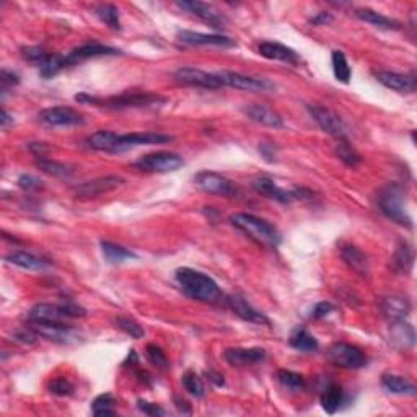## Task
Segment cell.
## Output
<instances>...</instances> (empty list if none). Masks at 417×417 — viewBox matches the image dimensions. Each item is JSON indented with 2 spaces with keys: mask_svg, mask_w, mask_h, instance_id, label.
<instances>
[{
  "mask_svg": "<svg viewBox=\"0 0 417 417\" xmlns=\"http://www.w3.org/2000/svg\"><path fill=\"white\" fill-rule=\"evenodd\" d=\"M175 279L181 290L193 300L204 303H217L222 300L219 284L201 271L191 269V267H180L176 269Z\"/></svg>",
  "mask_w": 417,
  "mask_h": 417,
  "instance_id": "obj_1",
  "label": "cell"
},
{
  "mask_svg": "<svg viewBox=\"0 0 417 417\" xmlns=\"http://www.w3.org/2000/svg\"><path fill=\"white\" fill-rule=\"evenodd\" d=\"M230 222L233 226H237L240 232H243L260 246L278 248L282 242L279 230L261 217L253 214H235L230 217Z\"/></svg>",
  "mask_w": 417,
  "mask_h": 417,
  "instance_id": "obj_2",
  "label": "cell"
},
{
  "mask_svg": "<svg viewBox=\"0 0 417 417\" xmlns=\"http://www.w3.org/2000/svg\"><path fill=\"white\" fill-rule=\"evenodd\" d=\"M77 101L95 104V106H103L108 110H129V108H147L152 104L165 103V98L160 95L151 92H126L116 97L101 99L97 97H90V95H77Z\"/></svg>",
  "mask_w": 417,
  "mask_h": 417,
  "instance_id": "obj_3",
  "label": "cell"
},
{
  "mask_svg": "<svg viewBox=\"0 0 417 417\" xmlns=\"http://www.w3.org/2000/svg\"><path fill=\"white\" fill-rule=\"evenodd\" d=\"M378 206L387 219L406 229H412V219L406 208V193L401 184L389 183L385 186L378 196Z\"/></svg>",
  "mask_w": 417,
  "mask_h": 417,
  "instance_id": "obj_4",
  "label": "cell"
},
{
  "mask_svg": "<svg viewBox=\"0 0 417 417\" xmlns=\"http://www.w3.org/2000/svg\"><path fill=\"white\" fill-rule=\"evenodd\" d=\"M87 311L77 303L66 300L59 305L38 303L28 313V321H49V323H66L67 320L85 318Z\"/></svg>",
  "mask_w": 417,
  "mask_h": 417,
  "instance_id": "obj_5",
  "label": "cell"
},
{
  "mask_svg": "<svg viewBox=\"0 0 417 417\" xmlns=\"http://www.w3.org/2000/svg\"><path fill=\"white\" fill-rule=\"evenodd\" d=\"M215 75L222 84V87H230L251 93H269L275 90V84L267 79H261V77L244 75L233 70H220L215 72Z\"/></svg>",
  "mask_w": 417,
  "mask_h": 417,
  "instance_id": "obj_6",
  "label": "cell"
},
{
  "mask_svg": "<svg viewBox=\"0 0 417 417\" xmlns=\"http://www.w3.org/2000/svg\"><path fill=\"white\" fill-rule=\"evenodd\" d=\"M308 111L316 124L324 130L326 134H329L331 137L338 140H347L349 139V128L344 122L341 116L336 111L329 110V108L321 106V104H308Z\"/></svg>",
  "mask_w": 417,
  "mask_h": 417,
  "instance_id": "obj_7",
  "label": "cell"
},
{
  "mask_svg": "<svg viewBox=\"0 0 417 417\" xmlns=\"http://www.w3.org/2000/svg\"><path fill=\"white\" fill-rule=\"evenodd\" d=\"M328 359L339 369L359 370L367 365L365 352L347 342H334L328 349Z\"/></svg>",
  "mask_w": 417,
  "mask_h": 417,
  "instance_id": "obj_8",
  "label": "cell"
},
{
  "mask_svg": "<svg viewBox=\"0 0 417 417\" xmlns=\"http://www.w3.org/2000/svg\"><path fill=\"white\" fill-rule=\"evenodd\" d=\"M253 188L258 193H261L262 196L274 199L280 204H290L293 201H303V199H311L313 193L308 191L305 188H293V189H284L274 183L271 178H258L253 181Z\"/></svg>",
  "mask_w": 417,
  "mask_h": 417,
  "instance_id": "obj_9",
  "label": "cell"
},
{
  "mask_svg": "<svg viewBox=\"0 0 417 417\" xmlns=\"http://www.w3.org/2000/svg\"><path fill=\"white\" fill-rule=\"evenodd\" d=\"M183 165V157L173 152L148 153L134 163L135 168L147 171V173H170V171L180 170Z\"/></svg>",
  "mask_w": 417,
  "mask_h": 417,
  "instance_id": "obj_10",
  "label": "cell"
},
{
  "mask_svg": "<svg viewBox=\"0 0 417 417\" xmlns=\"http://www.w3.org/2000/svg\"><path fill=\"white\" fill-rule=\"evenodd\" d=\"M39 338L57 344H72L79 341L80 333L74 326L66 323H49V321H28Z\"/></svg>",
  "mask_w": 417,
  "mask_h": 417,
  "instance_id": "obj_11",
  "label": "cell"
},
{
  "mask_svg": "<svg viewBox=\"0 0 417 417\" xmlns=\"http://www.w3.org/2000/svg\"><path fill=\"white\" fill-rule=\"evenodd\" d=\"M176 6H178L181 10L189 13V15L199 18L204 23L211 25L212 28L224 30L226 23H229L224 13H222L219 8L211 6V3L197 2V0H183V2H178Z\"/></svg>",
  "mask_w": 417,
  "mask_h": 417,
  "instance_id": "obj_12",
  "label": "cell"
},
{
  "mask_svg": "<svg viewBox=\"0 0 417 417\" xmlns=\"http://www.w3.org/2000/svg\"><path fill=\"white\" fill-rule=\"evenodd\" d=\"M194 183H196L197 188H201L204 193L215 194V196L232 197L238 193L233 181L215 173V171H199V173L194 176Z\"/></svg>",
  "mask_w": 417,
  "mask_h": 417,
  "instance_id": "obj_13",
  "label": "cell"
},
{
  "mask_svg": "<svg viewBox=\"0 0 417 417\" xmlns=\"http://www.w3.org/2000/svg\"><path fill=\"white\" fill-rule=\"evenodd\" d=\"M38 119L49 128H74V126H81L85 122L84 116L79 111L67 106H54L43 110L38 115Z\"/></svg>",
  "mask_w": 417,
  "mask_h": 417,
  "instance_id": "obj_14",
  "label": "cell"
},
{
  "mask_svg": "<svg viewBox=\"0 0 417 417\" xmlns=\"http://www.w3.org/2000/svg\"><path fill=\"white\" fill-rule=\"evenodd\" d=\"M173 135L158 134V133H134V134H119V139L113 148L111 153H122L133 151L135 147H144V145H162L170 144Z\"/></svg>",
  "mask_w": 417,
  "mask_h": 417,
  "instance_id": "obj_15",
  "label": "cell"
},
{
  "mask_svg": "<svg viewBox=\"0 0 417 417\" xmlns=\"http://www.w3.org/2000/svg\"><path fill=\"white\" fill-rule=\"evenodd\" d=\"M173 77L178 84L188 85V87L206 90L222 88V84L215 74H208V72L196 69V67H181V69L175 72Z\"/></svg>",
  "mask_w": 417,
  "mask_h": 417,
  "instance_id": "obj_16",
  "label": "cell"
},
{
  "mask_svg": "<svg viewBox=\"0 0 417 417\" xmlns=\"http://www.w3.org/2000/svg\"><path fill=\"white\" fill-rule=\"evenodd\" d=\"M124 184V180L121 176H101V178L87 181V183H81L80 186L75 188V194L79 199H93L103 194L115 191V189L121 188Z\"/></svg>",
  "mask_w": 417,
  "mask_h": 417,
  "instance_id": "obj_17",
  "label": "cell"
},
{
  "mask_svg": "<svg viewBox=\"0 0 417 417\" xmlns=\"http://www.w3.org/2000/svg\"><path fill=\"white\" fill-rule=\"evenodd\" d=\"M180 43L188 44V46H217V48H233L237 46L235 39L224 35H207L199 33V31L180 30L176 33Z\"/></svg>",
  "mask_w": 417,
  "mask_h": 417,
  "instance_id": "obj_18",
  "label": "cell"
},
{
  "mask_svg": "<svg viewBox=\"0 0 417 417\" xmlns=\"http://www.w3.org/2000/svg\"><path fill=\"white\" fill-rule=\"evenodd\" d=\"M121 51L116 48H110L104 46V44L99 43H87L81 44V46L72 49L69 54H66V61L67 66H77L80 62L88 61V59H95V57H108V56H119Z\"/></svg>",
  "mask_w": 417,
  "mask_h": 417,
  "instance_id": "obj_19",
  "label": "cell"
},
{
  "mask_svg": "<svg viewBox=\"0 0 417 417\" xmlns=\"http://www.w3.org/2000/svg\"><path fill=\"white\" fill-rule=\"evenodd\" d=\"M226 305H229L230 310H232L235 315L240 316V318L248 321V323L253 324H261V326H269L271 321L264 313H261L260 310H256L251 303H248V300L238 293H233V295L226 297Z\"/></svg>",
  "mask_w": 417,
  "mask_h": 417,
  "instance_id": "obj_20",
  "label": "cell"
},
{
  "mask_svg": "<svg viewBox=\"0 0 417 417\" xmlns=\"http://www.w3.org/2000/svg\"><path fill=\"white\" fill-rule=\"evenodd\" d=\"M224 357L230 365L246 367L264 362L267 353L261 347H230L224 352Z\"/></svg>",
  "mask_w": 417,
  "mask_h": 417,
  "instance_id": "obj_21",
  "label": "cell"
},
{
  "mask_svg": "<svg viewBox=\"0 0 417 417\" xmlns=\"http://www.w3.org/2000/svg\"><path fill=\"white\" fill-rule=\"evenodd\" d=\"M243 115L248 119L258 122V124L266 126V128L273 129H282L284 128V119L279 113H275L273 108L266 106V104H246L243 108Z\"/></svg>",
  "mask_w": 417,
  "mask_h": 417,
  "instance_id": "obj_22",
  "label": "cell"
},
{
  "mask_svg": "<svg viewBox=\"0 0 417 417\" xmlns=\"http://www.w3.org/2000/svg\"><path fill=\"white\" fill-rule=\"evenodd\" d=\"M258 51H260L262 57L269 59V61L285 62V64H290V66H298L302 61L297 51H293L292 48L285 46V44L275 43V41H264V43L260 44Z\"/></svg>",
  "mask_w": 417,
  "mask_h": 417,
  "instance_id": "obj_23",
  "label": "cell"
},
{
  "mask_svg": "<svg viewBox=\"0 0 417 417\" xmlns=\"http://www.w3.org/2000/svg\"><path fill=\"white\" fill-rule=\"evenodd\" d=\"M375 79H377L383 87H387L393 92L398 93H414L416 92V80L414 77L398 74V72L389 70H378L375 72Z\"/></svg>",
  "mask_w": 417,
  "mask_h": 417,
  "instance_id": "obj_24",
  "label": "cell"
},
{
  "mask_svg": "<svg viewBox=\"0 0 417 417\" xmlns=\"http://www.w3.org/2000/svg\"><path fill=\"white\" fill-rule=\"evenodd\" d=\"M341 258L353 273L359 274L360 278H369L370 264L369 258L365 256L364 251H360V249L353 246V244H346V246L341 248Z\"/></svg>",
  "mask_w": 417,
  "mask_h": 417,
  "instance_id": "obj_25",
  "label": "cell"
},
{
  "mask_svg": "<svg viewBox=\"0 0 417 417\" xmlns=\"http://www.w3.org/2000/svg\"><path fill=\"white\" fill-rule=\"evenodd\" d=\"M382 311L389 321H403L411 313V302L403 295H389L382 298Z\"/></svg>",
  "mask_w": 417,
  "mask_h": 417,
  "instance_id": "obj_26",
  "label": "cell"
},
{
  "mask_svg": "<svg viewBox=\"0 0 417 417\" xmlns=\"http://www.w3.org/2000/svg\"><path fill=\"white\" fill-rule=\"evenodd\" d=\"M391 342L400 351H409L416 344V331L409 323L403 321H393L391 324Z\"/></svg>",
  "mask_w": 417,
  "mask_h": 417,
  "instance_id": "obj_27",
  "label": "cell"
},
{
  "mask_svg": "<svg viewBox=\"0 0 417 417\" xmlns=\"http://www.w3.org/2000/svg\"><path fill=\"white\" fill-rule=\"evenodd\" d=\"M353 15L359 18V20L365 21V23H369L380 30H400L401 28L400 21L393 20V18H389L387 15H383V13H380L377 10H371V8H367V7L356 8Z\"/></svg>",
  "mask_w": 417,
  "mask_h": 417,
  "instance_id": "obj_28",
  "label": "cell"
},
{
  "mask_svg": "<svg viewBox=\"0 0 417 417\" xmlns=\"http://www.w3.org/2000/svg\"><path fill=\"white\" fill-rule=\"evenodd\" d=\"M414 266V248L411 243L401 242L391 258V267L398 274H409Z\"/></svg>",
  "mask_w": 417,
  "mask_h": 417,
  "instance_id": "obj_29",
  "label": "cell"
},
{
  "mask_svg": "<svg viewBox=\"0 0 417 417\" xmlns=\"http://www.w3.org/2000/svg\"><path fill=\"white\" fill-rule=\"evenodd\" d=\"M382 387L387 389L388 393L398 394V396H416L417 388L416 385L409 382V380L401 377V375L387 374L382 377Z\"/></svg>",
  "mask_w": 417,
  "mask_h": 417,
  "instance_id": "obj_30",
  "label": "cell"
},
{
  "mask_svg": "<svg viewBox=\"0 0 417 417\" xmlns=\"http://www.w3.org/2000/svg\"><path fill=\"white\" fill-rule=\"evenodd\" d=\"M6 261L26 271H44L48 267V261H44L43 258L33 255V253H26V251L12 253V255H8L6 258Z\"/></svg>",
  "mask_w": 417,
  "mask_h": 417,
  "instance_id": "obj_31",
  "label": "cell"
},
{
  "mask_svg": "<svg viewBox=\"0 0 417 417\" xmlns=\"http://www.w3.org/2000/svg\"><path fill=\"white\" fill-rule=\"evenodd\" d=\"M101 253L110 264H121V262L128 261V260H135L137 255L130 249L119 246V244H115L111 242H101Z\"/></svg>",
  "mask_w": 417,
  "mask_h": 417,
  "instance_id": "obj_32",
  "label": "cell"
},
{
  "mask_svg": "<svg viewBox=\"0 0 417 417\" xmlns=\"http://www.w3.org/2000/svg\"><path fill=\"white\" fill-rule=\"evenodd\" d=\"M344 403L342 388L338 383H331L328 388L321 394V407L328 412V414H336L339 407Z\"/></svg>",
  "mask_w": 417,
  "mask_h": 417,
  "instance_id": "obj_33",
  "label": "cell"
},
{
  "mask_svg": "<svg viewBox=\"0 0 417 417\" xmlns=\"http://www.w3.org/2000/svg\"><path fill=\"white\" fill-rule=\"evenodd\" d=\"M289 342H290V346L300 352H315V351H318V347H320L316 338L313 336V334L308 333L305 328H297L295 331H293V333L290 334Z\"/></svg>",
  "mask_w": 417,
  "mask_h": 417,
  "instance_id": "obj_34",
  "label": "cell"
},
{
  "mask_svg": "<svg viewBox=\"0 0 417 417\" xmlns=\"http://www.w3.org/2000/svg\"><path fill=\"white\" fill-rule=\"evenodd\" d=\"M117 139H119V134L113 133V130H98V133L90 135L88 145L90 148H93V151L111 153L117 142Z\"/></svg>",
  "mask_w": 417,
  "mask_h": 417,
  "instance_id": "obj_35",
  "label": "cell"
},
{
  "mask_svg": "<svg viewBox=\"0 0 417 417\" xmlns=\"http://www.w3.org/2000/svg\"><path fill=\"white\" fill-rule=\"evenodd\" d=\"M36 166H38L41 171H44L46 175L54 176V178L66 180V178H70L72 173H74L69 165L51 160V158H46V157H39L38 160H36Z\"/></svg>",
  "mask_w": 417,
  "mask_h": 417,
  "instance_id": "obj_36",
  "label": "cell"
},
{
  "mask_svg": "<svg viewBox=\"0 0 417 417\" xmlns=\"http://www.w3.org/2000/svg\"><path fill=\"white\" fill-rule=\"evenodd\" d=\"M67 67L69 66H67L66 56H62V54H49L46 61L39 66V74L44 79H52V77L61 74L62 70H66Z\"/></svg>",
  "mask_w": 417,
  "mask_h": 417,
  "instance_id": "obj_37",
  "label": "cell"
},
{
  "mask_svg": "<svg viewBox=\"0 0 417 417\" xmlns=\"http://www.w3.org/2000/svg\"><path fill=\"white\" fill-rule=\"evenodd\" d=\"M331 64H333V72H334V77H336V80L342 81V84H349L352 70L347 62L346 54L342 51H333V54H331Z\"/></svg>",
  "mask_w": 417,
  "mask_h": 417,
  "instance_id": "obj_38",
  "label": "cell"
},
{
  "mask_svg": "<svg viewBox=\"0 0 417 417\" xmlns=\"http://www.w3.org/2000/svg\"><path fill=\"white\" fill-rule=\"evenodd\" d=\"M95 13L103 23H106L111 30H121V21H119V10L116 6L111 3H101L95 8Z\"/></svg>",
  "mask_w": 417,
  "mask_h": 417,
  "instance_id": "obj_39",
  "label": "cell"
},
{
  "mask_svg": "<svg viewBox=\"0 0 417 417\" xmlns=\"http://www.w3.org/2000/svg\"><path fill=\"white\" fill-rule=\"evenodd\" d=\"M334 152H336L339 160L346 163L347 166H352V168H356V166L362 162L360 153L349 144V140H339V144L336 145V151Z\"/></svg>",
  "mask_w": 417,
  "mask_h": 417,
  "instance_id": "obj_40",
  "label": "cell"
},
{
  "mask_svg": "<svg viewBox=\"0 0 417 417\" xmlns=\"http://www.w3.org/2000/svg\"><path fill=\"white\" fill-rule=\"evenodd\" d=\"M115 398H113V394L110 393H104L97 396L92 403V412L97 417L101 416H115L116 409H115Z\"/></svg>",
  "mask_w": 417,
  "mask_h": 417,
  "instance_id": "obj_41",
  "label": "cell"
},
{
  "mask_svg": "<svg viewBox=\"0 0 417 417\" xmlns=\"http://www.w3.org/2000/svg\"><path fill=\"white\" fill-rule=\"evenodd\" d=\"M113 323H115L117 329H121L122 333L128 334V336H130L133 339H142L145 336V331L142 326L133 318H128V316H117V318L113 320Z\"/></svg>",
  "mask_w": 417,
  "mask_h": 417,
  "instance_id": "obj_42",
  "label": "cell"
},
{
  "mask_svg": "<svg viewBox=\"0 0 417 417\" xmlns=\"http://www.w3.org/2000/svg\"><path fill=\"white\" fill-rule=\"evenodd\" d=\"M181 382H183L184 389L191 394V396L202 398L204 394H206V388H204L202 378L199 377L196 371H193V370L186 371V374L183 375V378H181Z\"/></svg>",
  "mask_w": 417,
  "mask_h": 417,
  "instance_id": "obj_43",
  "label": "cell"
},
{
  "mask_svg": "<svg viewBox=\"0 0 417 417\" xmlns=\"http://www.w3.org/2000/svg\"><path fill=\"white\" fill-rule=\"evenodd\" d=\"M278 380L284 388L292 389V391H298V389H303V387H305V378L292 370H279Z\"/></svg>",
  "mask_w": 417,
  "mask_h": 417,
  "instance_id": "obj_44",
  "label": "cell"
},
{
  "mask_svg": "<svg viewBox=\"0 0 417 417\" xmlns=\"http://www.w3.org/2000/svg\"><path fill=\"white\" fill-rule=\"evenodd\" d=\"M147 359L151 360L152 365H155L160 370H168L170 369V360L166 357V353L163 352L162 347L155 346V344H148L147 349Z\"/></svg>",
  "mask_w": 417,
  "mask_h": 417,
  "instance_id": "obj_45",
  "label": "cell"
},
{
  "mask_svg": "<svg viewBox=\"0 0 417 417\" xmlns=\"http://www.w3.org/2000/svg\"><path fill=\"white\" fill-rule=\"evenodd\" d=\"M49 391L56 394V396H70L74 393V385L70 383L69 378L59 377L49 383Z\"/></svg>",
  "mask_w": 417,
  "mask_h": 417,
  "instance_id": "obj_46",
  "label": "cell"
},
{
  "mask_svg": "<svg viewBox=\"0 0 417 417\" xmlns=\"http://www.w3.org/2000/svg\"><path fill=\"white\" fill-rule=\"evenodd\" d=\"M49 54H51V52L44 51L43 48H38V46L21 48V56H23L26 61L33 62V64H36L38 67L43 64L44 61H46V59L49 57Z\"/></svg>",
  "mask_w": 417,
  "mask_h": 417,
  "instance_id": "obj_47",
  "label": "cell"
},
{
  "mask_svg": "<svg viewBox=\"0 0 417 417\" xmlns=\"http://www.w3.org/2000/svg\"><path fill=\"white\" fill-rule=\"evenodd\" d=\"M13 338H15L17 342L23 344V346H33V344L39 339L38 333H36V331L31 328L30 324H28V328H21V329L15 331Z\"/></svg>",
  "mask_w": 417,
  "mask_h": 417,
  "instance_id": "obj_48",
  "label": "cell"
},
{
  "mask_svg": "<svg viewBox=\"0 0 417 417\" xmlns=\"http://www.w3.org/2000/svg\"><path fill=\"white\" fill-rule=\"evenodd\" d=\"M18 84H20V77L10 70H2V74H0V92H2V97H6L8 90H12Z\"/></svg>",
  "mask_w": 417,
  "mask_h": 417,
  "instance_id": "obj_49",
  "label": "cell"
},
{
  "mask_svg": "<svg viewBox=\"0 0 417 417\" xmlns=\"http://www.w3.org/2000/svg\"><path fill=\"white\" fill-rule=\"evenodd\" d=\"M18 186H20L23 191H36V189L43 188V181L33 175H21L20 178H18Z\"/></svg>",
  "mask_w": 417,
  "mask_h": 417,
  "instance_id": "obj_50",
  "label": "cell"
},
{
  "mask_svg": "<svg viewBox=\"0 0 417 417\" xmlns=\"http://www.w3.org/2000/svg\"><path fill=\"white\" fill-rule=\"evenodd\" d=\"M334 311V305L329 302H320L316 303L315 308H313L311 311V318L313 320H323L326 316L331 315V313Z\"/></svg>",
  "mask_w": 417,
  "mask_h": 417,
  "instance_id": "obj_51",
  "label": "cell"
},
{
  "mask_svg": "<svg viewBox=\"0 0 417 417\" xmlns=\"http://www.w3.org/2000/svg\"><path fill=\"white\" fill-rule=\"evenodd\" d=\"M137 407H139V411H142L144 414H147V416H166V411L162 409L160 406L153 405V403L139 400Z\"/></svg>",
  "mask_w": 417,
  "mask_h": 417,
  "instance_id": "obj_52",
  "label": "cell"
},
{
  "mask_svg": "<svg viewBox=\"0 0 417 417\" xmlns=\"http://www.w3.org/2000/svg\"><path fill=\"white\" fill-rule=\"evenodd\" d=\"M331 21H333V15L328 12H318L315 17L310 18V23L315 26H324L331 23Z\"/></svg>",
  "mask_w": 417,
  "mask_h": 417,
  "instance_id": "obj_53",
  "label": "cell"
},
{
  "mask_svg": "<svg viewBox=\"0 0 417 417\" xmlns=\"http://www.w3.org/2000/svg\"><path fill=\"white\" fill-rule=\"evenodd\" d=\"M260 153L266 158L267 162H274L275 160V147L273 144L262 142L260 145Z\"/></svg>",
  "mask_w": 417,
  "mask_h": 417,
  "instance_id": "obj_54",
  "label": "cell"
},
{
  "mask_svg": "<svg viewBox=\"0 0 417 417\" xmlns=\"http://www.w3.org/2000/svg\"><path fill=\"white\" fill-rule=\"evenodd\" d=\"M30 151L39 158V157H44V153L48 152V147L43 142H33L30 144Z\"/></svg>",
  "mask_w": 417,
  "mask_h": 417,
  "instance_id": "obj_55",
  "label": "cell"
},
{
  "mask_svg": "<svg viewBox=\"0 0 417 417\" xmlns=\"http://www.w3.org/2000/svg\"><path fill=\"white\" fill-rule=\"evenodd\" d=\"M13 124V117L8 115L6 108L2 110V115H0V126H2V129H7L8 126Z\"/></svg>",
  "mask_w": 417,
  "mask_h": 417,
  "instance_id": "obj_56",
  "label": "cell"
},
{
  "mask_svg": "<svg viewBox=\"0 0 417 417\" xmlns=\"http://www.w3.org/2000/svg\"><path fill=\"white\" fill-rule=\"evenodd\" d=\"M207 377L211 378V382H214L217 387H222V385H224L225 382H224V377H222L220 374H215V371H207Z\"/></svg>",
  "mask_w": 417,
  "mask_h": 417,
  "instance_id": "obj_57",
  "label": "cell"
},
{
  "mask_svg": "<svg viewBox=\"0 0 417 417\" xmlns=\"http://www.w3.org/2000/svg\"><path fill=\"white\" fill-rule=\"evenodd\" d=\"M176 403H178V405H176V406H178L180 409L183 411V412H186L184 407H188V403H186V401H178V400H176Z\"/></svg>",
  "mask_w": 417,
  "mask_h": 417,
  "instance_id": "obj_58",
  "label": "cell"
}]
</instances>
